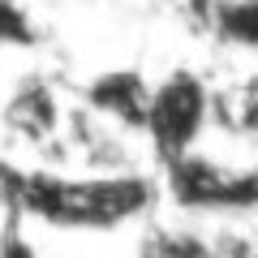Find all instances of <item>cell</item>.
<instances>
[{
    "instance_id": "1",
    "label": "cell",
    "mask_w": 258,
    "mask_h": 258,
    "mask_svg": "<svg viewBox=\"0 0 258 258\" xmlns=\"http://www.w3.org/2000/svg\"><path fill=\"white\" fill-rule=\"evenodd\" d=\"M159 189L147 172H95V176H52L22 172L18 211L69 232H116L155 207Z\"/></svg>"
},
{
    "instance_id": "2",
    "label": "cell",
    "mask_w": 258,
    "mask_h": 258,
    "mask_svg": "<svg viewBox=\"0 0 258 258\" xmlns=\"http://www.w3.org/2000/svg\"><path fill=\"white\" fill-rule=\"evenodd\" d=\"M211 125V86L194 69H172L147 91L142 108V134L159 159H176L185 151H198V138Z\"/></svg>"
},
{
    "instance_id": "3",
    "label": "cell",
    "mask_w": 258,
    "mask_h": 258,
    "mask_svg": "<svg viewBox=\"0 0 258 258\" xmlns=\"http://www.w3.org/2000/svg\"><path fill=\"white\" fill-rule=\"evenodd\" d=\"M147 91L134 69H112V74H99L91 86H86V103L91 112H99L103 120H116L120 129H142V108H147Z\"/></svg>"
},
{
    "instance_id": "4",
    "label": "cell",
    "mask_w": 258,
    "mask_h": 258,
    "mask_svg": "<svg viewBox=\"0 0 258 258\" xmlns=\"http://www.w3.org/2000/svg\"><path fill=\"white\" fill-rule=\"evenodd\" d=\"M5 120H9L18 134L43 142V138H52L56 129H60V99H56V91L43 78H26V82L13 91L9 108H5Z\"/></svg>"
},
{
    "instance_id": "5",
    "label": "cell",
    "mask_w": 258,
    "mask_h": 258,
    "mask_svg": "<svg viewBox=\"0 0 258 258\" xmlns=\"http://www.w3.org/2000/svg\"><path fill=\"white\" fill-rule=\"evenodd\" d=\"M207 35L224 39L228 47L254 52V43H258V0H215Z\"/></svg>"
}]
</instances>
